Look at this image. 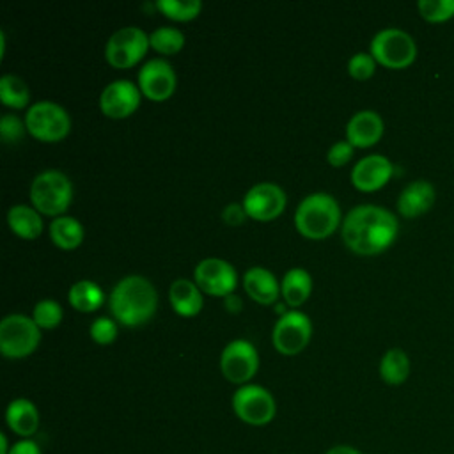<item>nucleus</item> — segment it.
Returning <instances> with one entry per match:
<instances>
[{
  "mask_svg": "<svg viewBox=\"0 0 454 454\" xmlns=\"http://www.w3.org/2000/svg\"><path fill=\"white\" fill-rule=\"evenodd\" d=\"M232 410L236 417L250 426H266L277 413V404L270 390L261 385L247 383L232 394Z\"/></svg>",
  "mask_w": 454,
  "mask_h": 454,
  "instance_id": "7",
  "label": "nucleus"
},
{
  "mask_svg": "<svg viewBox=\"0 0 454 454\" xmlns=\"http://www.w3.org/2000/svg\"><path fill=\"white\" fill-rule=\"evenodd\" d=\"M156 7L165 16H168L172 20L184 21V20L195 18L200 12L202 4H200V0H158Z\"/></svg>",
  "mask_w": 454,
  "mask_h": 454,
  "instance_id": "29",
  "label": "nucleus"
},
{
  "mask_svg": "<svg viewBox=\"0 0 454 454\" xmlns=\"http://www.w3.org/2000/svg\"><path fill=\"white\" fill-rule=\"evenodd\" d=\"M374 69H376V60L371 53L358 51V53L351 55V59L348 62V71L356 80H365V78L372 76Z\"/></svg>",
  "mask_w": 454,
  "mask_h": 454,
  "instance_id": "33",
  "label": "nucleus"
},
{
  "mask_svg": "<svg viewBox=\"0 0 454 454\" xmlns=\"http://www.w3.org/2000/svg\"><path fill=\"white\" fill-rule=\"evenodd\" d=\"M69 301L74 309L82 310V312H90L94 309H98L103 303V291L101 287L92 282V280H78L71 286L69 293Z\"/></svg>",
  "mask_w": 454,
  "mask_h": 454,
  "instance_id": "26",
  "label": "nucleus"
},
{
  "mask_svg": "<svg viewBox=\"0 0 454 454\" xmlns=\"http://www.w3.org/2000/svg\"><path fill=\"white\" fill-rule=\"evenodd\" d=\"M312 333V323L307 314L298 310H286L273 326V344L284 355H296L301 351Z\"/></svg>",
  "mask_w": 454,
  "mask_h": 454,
  "instance_id": "11",
  "label": "nucleus"
},
{
  "mask_svg": "<svg viewBox=\"0 0 454 454\" xmlns=\"http://www.w3.org/2000/svg\"><path fill=\"white\" fill-rule=\"evenodd\" d=\"M247 216H248V215H247L245 207L239 206V204H236V202L227 204V206L223 207V211H222V218H223L229 225H239Z\"/></svg>",
  "mask_w": 454,
  "mask_h": 454,
  "instance_id": "36",
  "label": "nucleus"
},
{
  "mask_svg": "<svg viewBox=\"0 0 454 454\" xmlns=\"http://www.w3.org/2000/svg\"><path fill=\"white\" fill-rule=\"evenodd\" d=\"M383 135V119L374 110H358L346 124V140L353 147H369Z\"/></svg>",
  "mask_w": 454,
  "mask_h": 454,
  "instance_id": "18",
  "label": "nucleus"
},
{
  "mask_svg": "<svg viewBox=\"0 0 454 454\" xmlns=\"http://www.w3.org/2000/svg\"><path fill=\"white\" fill-rule=\"evenodd\" d=\"M392 172L394 165L387 156L367 154L351 168V183L362 192H374L392 177Z\"/></svg>",
  "mask_w": 454,
  "mask_h": 454,
  "instance_id": "16",
  "label": "nucleus"
},
{
  "mask_svg": "<svg viewBox=\"0 0 454 454\" xmlns=\"http://www.w3.org/2000/svg\"><path fill=\"white\" fill-rule=\"evenodd\" d=\"M351 154H353V145H351L348 140H339V142H335V144L328 149L326 160H328L332 165L339 167V165H344V163L351 158Z\"/></svg>",
  "mask_w": 454,
  "mask_h": 454,
  "instance_id": "35",
  "label": "nucleus"
},
{
  "mask_svg": "<svg viewBox=\"0 0 454 454\" xmlns=\"http://www.w3.org/2000/svg\"><path fill=\"white\" fill-rule=\"evenodd\" d=\"M286 206V193L275 183H257L243 197V207L248 216L257 220H270L282 213Z\"/></svg>",
  "mask_w": 454,
  "mask_h": 454,
  "instance_id": "13",
  "label": "nucleus"
},
{
  "mask_svg": "<svg viewBox=\"0 0 454 454\" xmlns=\"http://www.w3.org/2000/svg\"><path fill=\"white\" fill-rule=\"evenodd\" d=\"M7 222H9V227L21 238L32 239V238H37L43 231L41 215L34 207L25 204L12 206L7 213Z\"/></svg>",
  "mask_w": 454,
  "mask_h": 454,
  "instance_id": "23",
  "label": "nucleus"
},
{
  "mask_svg": "<svg viewBox=\"0 0 454 454\" xmlns=\"http://www.w3.org/2000/svg\"><path fill=\"white\" fill-rule=\"evenodd\" d=\"M312 289V277L303 268H291L286 271L280 291L289 305H300L305 301V298L310 294Z\"/></svg>",
  "mask_w": 454,
  "mask_h": 454,
  "instance_id": "24",
  "label": "nucleus"
},
{
  "mask_svg": "<svg viewBox=\"0 0 454 454\" xmlns=\"http://www.w3.org/2000/svg\"><path fill=\"white\" fill-rule=\"evenodd\" d=\"M5 422L14 434L23 440L32 438L39 429V411L30 399L18 397L7 404Z\"/></svg>",
  "mask_w": 454,
  "mask_h": 454,
  "instance_id": "19",
  "label": "nucleus"
},
{
  "mask_svg": "<svg viewBox=\"0 0 454 454\" xmlns=\"http://www.w3.org/2000/svg\"><path fill=\"white\" fill-rule=\"evenodd\" d=\"M342 239L355 254L376 255L388 248L399 232L394 213L376 204H358L342 220Z\"/></svg>",
  "mask_w": 454,
  "mask_h": 454,
  "instance_id": "1",
  "label": "nucleus"
},
{
  "mask_svg": "<svg viewBox=\"0 0 454 454\" xmlns=\"http://www.w3.org/2000/svg\"><path fill=\"white\" fill-rule=\"evenodd\" d=\"M195 284L199 289L216 294L227 296L236 287L238 275L231 262L218 257H206L195 266Z\"/></svg>",
  "mask_w": 454,
  "mask_h": 454,
  "instance_id": "12",
  "label": "nucleus"
},
{
  "mask_svg": "<svg viewBox=\"0 0 454 454\" xmlns=\"http://www.w3.org/2000/svg\"><path fill=\"white\" fill-rule=\"evenodd\" d=\"M0 99L7 106L21 108L30 99L28 85L20 76L7 73L0 78Z\"/></svg>",
  "mask_w": 454,
  "mask_h": 454,
  "instance_id": "27",
  "label": "nucleus"
},
{
  "mask_svg": "<svg viewBox=\"0 0 454 454\" xmlns=\"http://www.w3.org/2000/svg\"><path fill=\"white\" fill-rule=\"evenodd\" d=\"M259 367V355L255 346L247 339L231 340L220 355V369L231 383H247Z\"/></svg>",
  "mask_w": 454,
  "mask_h": 454,
  "instance_id": "10",
  "label": "nucleus"
},
{
  "mask_svg": "<svg viewBox=\"0 0 454 454\" xmlns=\"http://www.w3.org/2000/svg\"><path fill=\"white\" fill-rule=\"evenodd\" d=\"M158 294L154 286L142 275L122 277L108 296L114 317L128 326L145 323L156 310Z\"/></svg>",
  "mask_w": 454,
  "mask_h": 454,
  "instance_id": "2",
  "label": "nucleus"
},
{
  "mask_svg": "<svg viewBox=\"0 0 454 454\" xmlns=\"http://www.w3.org/2000/svg\"><path fill=\"white\" fill-rule=\"evenodd\" d=\"M27 124L14 114H4L0 119V137L5 144H16L23 138Z\"/></svg>",
  "mask_w": 454,
  "mask_h": 454,
  "instance_id": "32",
  "label": "nucleus"
},
{
  "mask_svg": "<svg viewBox=\"0 0 454 454\" xmlns=\"http://www.w3.org/2000/svg\"><path fill=\"white\" fill-rule=\"evenodd\" d=\"M243 286L250 298L259 303H271L278 298L280 293V286L275 275L262 266L248 268L243 275Z\"/></svg>",
  "mask_w": 454,
  "mask_h": 454,
  "instance_id": "20",
  "label": "nucleus"
},
{
  "mask_svg": "<svg viewBox=\"0 0 454 454\" xmlns=\"http://www.w3.org/2000/svg\"><path fill=\"white\" fill-rule=\"evenodd\" d=\"M138 87L149 99H167L176 89L174 67L163 59L147 60L138 71Z\"/></svg>",
  "mask_w": 454,
  "mask_h": 454,
  "instance_id": "14",
  "label": "nucleus"
},
{
  "mask_svg": "<svg viewBox=\"0 0 454 454\" xmlns=\"http://www.w3.org/2000/svg\"><path fill=\"white\" fill-rule=\"evenodd\" d=\"M140 101V87H137L131 80H114L110 82L101 96L99 108L105 115L119 119L129 115Z\"/></svg>",
  "mask_w": 454,
  "mask_h": 454,
  "instance_id": "15",
  "label": "nucleus"
},
{
  "mask_svg": "<svg viewBox=\"0 0 454 454\" xmlns=\"http://www.w3.org/2000/svg\"><path fill=\"white\" fill-rule=\"evenodd\" d=\"M147 46L149 35L142 28L129 25L115 30L108 37L105 57L115 67H129L142 59V55L147 51Z\"/></svg>",
  "mask_w": 454,
  "mask_h": 454,
  "instance_id": "9",
  "label": "nucleus"
},
{
  "mask_svg": "<svg viewBox=\"0 0 454 454\" xmlns=\"http://www.w3.org/2000/svg\"><path fill=\"white\" fill-rule=\"evenodd\" d=\"M25 124L35 138L53 142L67 135L71 128V119L60 105L43 99L28 106Z\"/></svg>",
  "mask_w": 454,
  "mask_h": 454,
  "instance_id": "8",
  "label": "nucleus"
},
{
  "mask_svg": "<svg viewBox=\"0 0 454 454\" xmlns=\"http://www.w3.org/2000/svg\"><path fill=\"white\" fill-rule=\"evenodd\" d=\"M225 307L232 312H236L239 307H241V301L238 300V296H232V294H227L225 296Z\"/></svg>",
  "mask_w": 454,
  "mask_h": 454,
  "instance_id": "39",
  "label": "nucleus"
},
{
  "mask_svg": "<svg viewBox=\"0 0 454 454\" xmlns=\"http://www.w3.org/2000/svg\"><path fill=\"white\" fill-rule=\"evenodd\" d=\"M30 199L35 209L44 215L62 213L73 199V184L64 172L48 168L34 177Z\"/></svg>",
  "mask_w": 454,
  "mask_h": 454,
  "instance_id": "4",
  "label": "nucleus"
},
{
  "mask_svg": "<svg viewBox=\"0 0 454 454\" xmlns=\"http://www.w3.org/2000/svg\"><path fill=\"white\" fill-rule=\"evenodd\" d=\"M39 326L25 314H7L0 321V351L7 358L28 356L39 344Z\"/></svg>",
  "mask_w": 454,
  "mask_h": 454,
  "instance_id": "6",
  "label": "nucleus"
},
{
  "mask_svg": "<svg viewBox=\"0 0 454 454\" xmlns=\"http://www.w3.org/2000/svg\"><path fill=\"white\" fill-rule=\"evenodd\" d=\"M50 236L55 245L62 248H74L83 239V227L73 216H57L50 223Z\"/></svg>",
  "mask_w": 454,
  "mask_h": 454,
  "instance_id": "25",
  "label": "nucleus"
},
{
  "mask_svg": "<svg viewBox=\"0 0 454 454\" xmlns=\"http://www.w3.org/2000/svg\"><path fill=\"white\" fill-rule=\"evenodd\" d=\"M32 319L39 328H53L62 319V307L51 298H43L35 303Z\"/></svg>",
  "mask_w": 454,
  "mask_h": 454,
  "instance_id": "31",
  "label": "nucleus"
},
{
  "mask_svg": "<svg viewBox=\"0 0 454 454\" xmlns=\"http://www.w3.org/2000/svg\"><path fill=\"white\" fill-rule=\"evenodd\" d=\"M371 55L385 67L403 69L413 64L417 44L413 37L401 28H383L371 39Z\"/></svg>",
  "mask_w": 454,
  "mask_h": 454,
  "instance_id": "5",
  "label": "nucleus"
},
{
  "mask_svg": "<svg viewBox=\"0 0 454 454\" xmlns=\"http://www.w3.org/2000/svg\"><path fill=\"white\" fill-rule=\"evenodd\" d=\"M184 44V34L176 27H160L149 34V46L160 53H176Z\"/></svg>",
  "mask_w": 454,
  "mask_h": 454,
  "instance_id": "28",
  "label": "nucleus"
},
{
  "mask_svg": "<svg viewBox=\"0 0 454 454\" xmlns=\"http://www.w3.org/2000/svg\"><path fill=\"white\" fill-rule=\"evenodd\" d=\"M417 7L429 23H443L454 18V0H419Z\"/></svg>",
  "mask_w": 454,
  "mask_h": 454,
  "instance_id": "30",
  "label": "nucleus"
},
{
  "mask_svg": "<svg viewBox=\"0 0 454 454\" xmlns=\"http://www.w3.org/2000/svg\"><path fill=\"white\" fill-rule=\"evenodd\" d=\"M117 335V326L110 317H98L90 325V337L98 344H108L115 339Z\"/></svg>",
  "mask_w": 454,
  "mask_h": 454,
  "instance_id": "34",
  "label": "nucleus"
},
{
  "mask_svg": "<svg viewBox=\"0 0 454 454\" xmlns=\"http://www.w3.org/2000/svg\"><path fill=\"white\" fill-rule=\"evenodd\" d=\"M434 199V186L426 179H417L401 190L397 197V211L404 218H417L433 207Z\"/></svg>",
  "mask_w": 454,
  "mask_h": 454,
  "instance_id": "17",
  "label": "nucleus"
},
{
  "mask_svg": "<svg viewBox=\"0 0 454 454\" xmlns=\"http://www.w3.org/2000/svg\"><path fill=\"white\" fill-rule=\"evenodd\" d=\"M410 376V358L401 348H390L380 360V378L392 387L403 385Z\"/></svg>",
  "mask_w": 454,
  "mask_h": 454,
  "instance_id": "22",
  "label": "nucleus"
},
{
  "mask_svg": "<svg viewBox=\"0 0 454 454\" xmlns=\"http://www.w3.org/2000/svg\"><path fill=\"white\" fill-rule=\"evenodd\" d=\"M170 305L181 316H193L202 309V294L199 286L188 278H177L168 289Z\"/></svg>",
  "mask_w": 454,
  "mask_h": 454,
  "instance_id": "21",
  "label": "nucleus"
},
{
  "mask_svg": "<svg viewBox=\"0 0 454 454\" xmlns=\"http://www.w3.org/2000/svg\"><path fill=\"white\" fill-rule=\"evenodd\" d=\"M9 454H43V450L32 438H25L16 442Z\"/></svg>",
  "mask_w": 454,
  "mask_h": 454,
  "instance_id": "37",
  "label": "nucleus"
},
{
  "mask_svg": "<svg viewBox=\"0 0 454 454\" xmlns=\"http://www.w3.org/2000/svg\"><path fill=\"white\" fill-rule=\"evenodd\" d=\"M11 449H12V445H9L7 434H5V433H0V454H9Z\"/></svg>",
  "mask_w": 454,
  "mask_h": 454,
  "instance_id": "40",
  "label": "nucleus"
},
{
  "mask_svg": "<svg viewBox=\"0 0 454 454\" xmlns=\"http://www.w3.org/2000/svg\"><path fill=\"white\" fill-rule=\"evenodd\" d=\"M325 454H364L358 449L351 447V445H335L332 449H328Z\"/></svg>",
  "mask_w": 454,
  "mask_h": 454,
  "instance_id": "38",
  "label": "nucleus"
},
{
  "mask_svg": "<svg viewBox=\"0 0 454 454\" xmlns=\"http://www.w3.org/2000/svg\"><path fill=\"white\" fill-rule=\"evenodd\" d=\"M340 220L337 200L330 193L316 192L303 197L294 211V225L307 238H325L335 231Z\"/></svg>",
  "mask_w": 454,
  "mask_h": 454,
  "instance_id": "3",
  "label": "nucleus"
}]
</instances>
